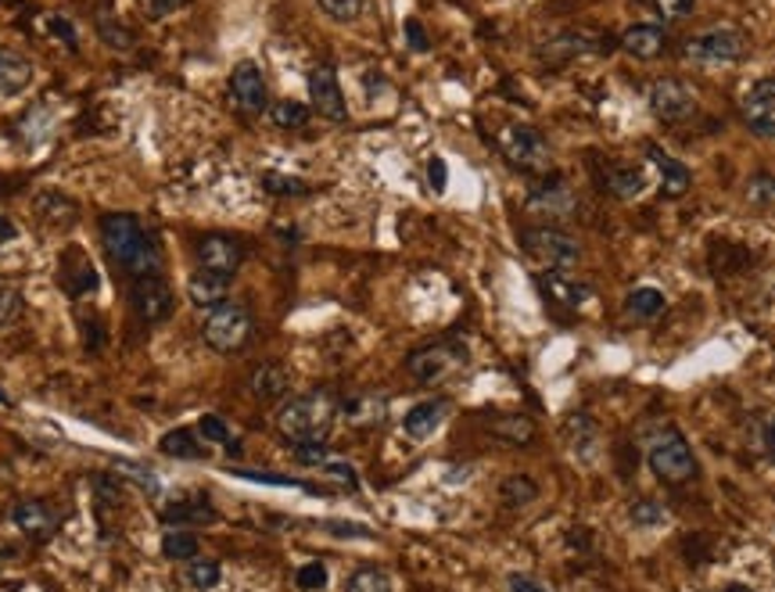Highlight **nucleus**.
I'll use <instances>...</instances> for the list:
<instances>
[{"label":"nucleus","mask_w":775,"mask_h":592,"mask_svg":"<svg viewBox=\"0 0 775 592\" xmlns=\"http://www.w3.org/2000/svg\"><path fill=\"white\" fill-rule=\"evenodd\" d=\"M101 241L105 251L116 259L126 274L134 277H158L161 269V251L155 237L144 230V223L134 213H111L101 219Z\"/></svg>","instance_id":"obj_1"},{"label":"nucleus","mask_w":775,"mask_h":592,"mask_svg":"<svg viewBox=\"0 0 775 592\" xmlns=\"http://www.w3.org/2000/svg\"><path fill=\"white\" fill-rule=\"evenodd\" d=\"M337 398L331 392H310V395H295L277 410V431L291 442H327L331 427L337 421Z\"/></svg>","instance_id":"obj_2"},{"label":"nucleus","mask_w":775,"mask_h":592,"mask_svg":"<svg viewBox=\"0 0 775 592\" xmlns=\"http://www.w3.org/2000/svg\"><path fill=\"white\" fill-rule=\"evenodd\" d=\"M646 463L665 485H683L697 474V456H693L686 435L678 427H660L646 445Z\"/></svg>","instance_id":"obj_3"},{"label":"nucleus","mask_w":775,"mask_h":592,"mask_svg":"<svg viewBox=\"0 0 775 592\" xmlns=\"http://www.w3.org/2000/svg\"><path fill=\"white\" fill-rule=\"evenodd\" d=\"M499 151H503V158L513 169L531 172V176H542L553 169V148H549V140L536 126H524V122L503 126V134H499Z\"/></svg>","instance_id":"obj_4"},{"label":"nucleus","mask_w":775,"mask_h":592,"mask_svg":"<svg viewBox=\"0 0 775 592\" xmlns=\"http://www.w3.org/2000/svg\"><path fill=\"white\" fill-rule=\"evenodd\" d=\"M255 334V319L245 306H237V302H223L219 309H213L205 316L202 324V338L205 345L219 352V356H230V352H241Z\"/></svg>","instance_id":"obj_5"},{"label":"nucleus","mask_w":775,"mask_h":592,"mask_svg":"<svg viewBox=\"0 0 775 592\" xmlns=\"http://www.w3.org/2000/svg\"><path fill=\"white\" fill-rule=\"evenodd\" d=\"M683 55L693 61V66L704 69H718V66H736L747 55V37L733 26H715L707 33H697L683 43Z\"/></svg>","instance_id":"obj_6"},{"label":"nucleus","mask_w":775,"mask_h":592,"mask_svg":"<svg viewBox=\"0 0 775 592\" xmlns=\"http://www.w3.org/2000/svg\"><path fill=\"white\" fill-rule=\"evenodd\" d=\"M521 248H524L528 259H536L546 269H571L581 259V245L575 241L571 234H563L560 227H553V223L521 230Z\"/></svg>","instance_id":"obj_7"},{"label":"nucleus","mask_w":775,"mask_h":592,"mask_svg":"<svg viewBox=\"0 0 775 592\" xmlns=\"http://www.w3.org/2000/svg\"><path fill=\"white\" fill-rule=\"evenodd\" d=\"M467 359H471V356H467V345L463 342L442 338V342H431V345L413 348L410 359H406V371L420 384H439V381L452 377L457 371H463Z\"/></svg>","instance_id":"obj_8"},{"label":"nucleus","mask_w":775,"mask_h":592,"mask_svg":"<svg viewBox=\"0 0 775 592\" xmlns=\"http://www.w3.org/2000/svg\"><path fill=\"white\" fill-rule=\"evenodd\" d=\"M129 302H134V313L140 316V324H148V327L166 324L176 313V295L161 277H137L134 287H129Z\"/></svg>","instance_id":"obj_9"},{"label":"nucleus","mask_w":775,"mask_h":592,"mask_svg":"<svg viewBox=\"0 0 775 592\" xmlns=\"http://www.w3.org/2000/svg\"><path fill=\"white\" fill-rule=\"evenodd\" d=\"M646 105H650L657 119L678 122L697 111V93H693V87L683 83V79L665 76V79H654L650 90H646Z\"/></svg>","instance_id":"obj_10"},{"label":"nucleus","mask_w":775,"mask_h":592,"mask_svg":"<svg viewBox=\"0 0 775 592\" xmlns=\"http://www.w3.org/2000/svg\"><path fill=\"white\" fill-rule=\"evenodd\" d=\"M739 111H743V122H747V130L754 137L775 140V76L757 79V83L743 93Z\"/></svg>","instance_id":"obj_11"},{"label":"nucleus","mask_w":775,"mask_h":592,"mask_svg":"<svg viewBox=\"0 0 775 592\" xmlns=\"http://www.w3.org/2000/svg\"><path fill=\"white\" fill-rule=\"evenodd\" d=\"M310 105L316 116L331 119V122H345L349 119V101H345V90H342V79L331 66H316L310 72Z\"/></svg>","instance_id":"obj_12"},{"label":"nucleus","mask_w":775,"mask_h":592,"mask_svg":"<svg viewBox=\"0 0 775 592\" xmlns=\"http://www.w3.org/2000/svg\"><path fill=\"white\" fill-rule=\"evenodd\" d=\"M65 514L51 503V500H22L19 506L11 510V524L19 527V532L29 539V542H47L55 539V532L61 527Z\"/></svg>","instance_id":"obj_13"},{"label":"nucleus","mask_w":775,"mask_h":592,"mask_svg":"<svg viewBox=\"0 0 775 592\" xmlns=\"http://www.w3.org/2000/svg\"><path fill=\"white\" fill-rule=\"evenodd\" d=\"M230 101L245 111V116H258V111L269 108V87L266 76L255 61H237L230 72Z\"/></svg>","instance_id":"obj_14"},{"label":"nucleus","mask_w":775,"mask_h":592,"mask_svg":"<svg viewBox=\"0 0 775 592\" xmlns=\"http://www.w3.org/2000/svg\"><path fill=\"white\" fill-rule=\"evenodd\" d=\"M194 255H198V266L208 269V274L234 277L241 259H245V248H241V241L230 234H205L202 241L194 245Z\"/></svg>","instance_id":"obj_15"},{"label":"nucleus","mask_w":775,"mask_h":592,"mask_svg":"<svg viewBox=\"0 0 775 592\" xmlns=\"http://www.w3.org/2000/svg\"><path fill=\"white\" fill-rule=\"evenodd\" d=\"M528 213L536 216H549V219H563V216H575L578 213V198L568 180H560V176H553V180H542L528 190Z\"/></svg>","instance_id":"obj_16"},{"label":"nucleus","mask_w":775,"mask_h":592,"mask_svg":"<svg viewBox=\"0 0 775 592\" xmlns=\"http://www.w3.org/2000/svg\"><path fill=\"white\" fill-rule=\"evenodd\" d=\"M668 29L665 26H654V22H639L632 29H625L618 47L628 55V58H636V61H657L660 55L668 51Z\"/></svg>","instance_id":"obj_17"},{"label":"nucleus","mask_w":775,"mask_h":592,"mask_svg":"<svg viewBox=\"0 0 775 592\" xmlns=\"http://www.w3.org/2000/svg\"><path fill=\"white\" fill-rule=\"evenodd\" d=\"M646 158H650V166L657 169V176H660V195L665 198H683L686 190L693 187V172H689V166H683L678 162L675 155H668L665 148H660V144H646Z\"/></svg>","instance_id":"obj_18"},{"label":"nucleus","mask_w":775,"mask_h":592,"mask_svg":"<svg viewBox=\"0 0 775 592\" xmlns=\"http://www.w3.org/2000/svg\"><path fill=\"white\" fill-rule=\"evenodd\" d=\"M449 410H452L449 398H424V403L410 406V413L402 417V431H406L410 438L424 442V438H431L434 431H439V427L445 424Z\"/></svg>","instance_id":"obj_19"},{"label":"nucleus","mask_w":775,"mask_h":592,"mask_svg":"<svg viewBox=\"0 0 775 592\" xmlns=\"http://www.w3.org/2000/svg\"><path fill=\"white\" fill-rule=\"evenodd\" d=\"M539 287L546 292V298H553V302H560V306H568V309H581L589 298H596V287L592 284H581V280L563 274V269H549V274H542Z\"/></svg>","instance_id":"obj_20"},{"label":"nucleus","mask_w":775,"mask_h":592,"mask_svg":"<svg viewBox=\"0 0 775 592\" xmlns=\"http://www.w3.org/2000/svg\"><path fill=\"white\" fill-rule=\"evenodd\" d=\"M58 280H61V287H65V292H69L72 298L97 292V274H94V266H90L87 255L76 251V248H69V251L61 255V274H58Z\"/></svg>","instance_id":"obj_21"},{"label":"nucleus","mask_w":775,"mask_h":592,"mask_svg":"<svg viewBox=\"0 0 775 592\" xmlns=\"http://www.w3.org/2000/svg\"><path fill=\"white\" fill-rule=\"evenodd\" d=\"M230 280L234 277H219V274H208V269H198L190 280H187V298L190 306L198 309H219L226 295H230Z\"/></svg>","instance_id":"obj_22"},{"label":"nucleus","mask_w":775,"mask_h":592,"mask_svg":"<svg viewBox=\"0 0 775 592\" xmlns=\"http://www.w3.org/2000/svg\"><path fill=\"white\" fill-rule=\"evenodd\" d=\"M161 524H173V527H184V524H208L216 521V510L205 495H184V500H173L158 510Z\"/></svg>","instance_id":"obj_23"},{"label":"nucleus","mask_w":775,"mask_h":592,"mask_svg":"<svg viewBox=\"0 0 775 592\" xmlns=\"http://www.w3.org/2000/svg\"><path fill=\"white\" fill-rule=\"evenodd\" d=\"M248 388L258 403H281V398L291 392V374L284 371L281 363H263L255 366L252 377H248Z\"/></svg>","instance_id":"obj_24"},{"label":"nucleus","mask_w":775,"mask_h":592,"mask_svg":"<svg viewBox=\"0 0 775 592\" xmlns=\"http://www.w3.org/2000/svg\"><path fill=\"white\" fill-rule=\"evenodd\" d=\"M604 187L610 190L614 198H621V201H632V198H642V190H646V172L639 166H621V162H610L604 169Z\"/></svg>","instance_id":"obj_25"},{"label":"nucleus","mask_w":775,"mask_h":592,"mask_svg":"<svg viewBox=\"0 0 775 592\" xmlns=\"http://www.w3.org/2000/svg\"><path fill=\"white\" fill-rule=\"evenodd\" d=\"M337 410H342V417L352 427H377L387 417V403H384L381 395H352Z\"/></svg>","instance_id":"obj_26"},{"label":"nucleus","mask_w":775,"mask_h":592,"mask_svg":"<svg viewBox=\"0 0 775 592\" xmlns=\"http://www.w3.org/2000/svg\"><path fill=\"white\" fill-rule=\"evenodd\" d=\"M32 83V61L0 47V98H14Z\"/></svg>","instance_id":"obj_27"},{"label":"nucleus","mask_w":775,"mask_h":592,"mask_svg":"<svg viewBox=\"0 0 775 592\" xmlns=\"http://www.w3.org/2000/svg\"><path fill=\"white\" fill-rule=\"evenodd\" d=\"M568 445H571V453L581 460V463H592L596 450H600V431H596V421L589 417V413H575V417L568 421Z\"/></svg>","instance_id":"obj_28"},{"label":"nucleus","mask_w":775,"mask_h":592,"mask_svg":"<svg viewBox=\"0 0 775 592\" xmlns=\"http://www.w3.org/2000/svg\"><path fill=\"white\" fill-rule=\"evenodd\" d=\"M32 213H37V219H40V223L51 219V230H65V227H72L76 216H79L76 205H72L69 198L55 195V190H43V195H40L37 201H32Z\"/></svg>","instance_id":"obj_29"},{"label":"nucleus","mask_w":775,"mask_h":592,"mask_svg":"<svg viewBox=\"0 0 775 592\" xmlns=\"http://www.w3.org/2000/svg\"><path fill=\"white\" fill-rule=\"evenodd\" d=\"M158 453H166L173 460H205V445H202L198 431L176 427V431H166V435L158 438Z\"/></svg>","instance_id":"obj_30"},{"label":"nucleus","mask_w":775,"mask_h":592,"mask_svg":"<svg viewBox=\"0 0 775 592\" xmlns=\"http://www.w3.org/2000/svg\"><path fill=\"white\" fill-rule=\"evenodd\" d=\"M489 427H492V435L503 438L507 445H528L531 438H536V424H531L528 417H521V413H503V417H492Z\"/></svg>","instance_id":"obj_31"},{"label":"nucleus","mask_w":775,"mask_h":592,"mask_svg":"<svg viewBox=\"0 0 775 592\" xmlns=\"http://www.w3.org/2000/svg\"><path fill=\"white\" fill-rule=\"evenodd\" d=\"M665 306H668V298L660 287H636V292L625 298V313L636 319H654L657 313H665Z\"/></svg>","instance_id":"obj_32"},{"label":"nucleus","mask_w":775,"mask_h":592,"mask_svg":"<svg viewBox=\"0 0 775 592\" xmlns=\"http://www.w3.org/2000/svg\"><path fill=\"white\" fill-rule=\"evenodd\" d=\"M184 582L194 589V592H213L219 582H223V568L216 564V560H202L194 556L184 564Z\"/></svg>","instance_id":"obj_33"},{"label":"nucleus","mask_w":775,"mask_h":592,"mask_svg":"<svg viewBox=\"0 0 775 592\" xmlns=\"http://www.w3.org/2000/svg\"><path fill=\"white\" fill-rule=\"evenodd\" d=\"M628 521L642 527V532H654V527H665L671 521V510L660 500H636L628 506Z\"/></svg>","instance_id":"obj_34"},{"label":"nucleus","mask_w":775,"mask_h":592,"mask_svg":"<svg viewBox=\"0 0 775 592\" xmlns=\"http://www.w3.org/2000/svg\"><path fill=\"white\" fill-rule=\"evenodd\" d=\"M269 122L277 126V130H302L305 122H310V105L302 101H273L266 108Z\"/></svg>","instance_id":"obj_35"},{"label":"nucleus","mask_w":775,"mask_h":592,"mask_svg":"<svg viewBox=\"0 0 775 592\" xmlns=\"http://www.w3.org/2000/svg\"><path fill=\"white\" fill-rule=\"evenodd\" d=\"M202 550V542L194 532H184V527H173V532H166V539H161V556L166 560H180V564H187V560H194Z\"/></svg>","instance_id":"obj_36"},{"label":"nucleus","mask_w":775,"mask_h":592,"mask_svg":"<svg viewBox=\"0 0 775 592\" xmlns=\"http://www.w3.org/2000/svg\"><path fill=\"white\" fill-rule=\"evenodd\" d=\"M345 592H395V585H392V579H387V571H381L374 564H363L349 574Z\"/></svg>","instance_id":"obj_37"},{"label":"nucleus","mask_w":775,"mask_h":592,"mask_svg":"<svg viewBox=\"0 0 775 592\" xmlns=\"http://www.w3.org/2000/svg\"><path fill=\"white\" fill-rule=\"evenodd\" d=\"M499 500H503L507 506H531L539 500V485L531 482L528 474H513L499 485Z\"/></svg>","instance_id":"obj_38"},{"label":"nucleus","mask_w":775,"mask_h":592,"mask_svg":"<svg viewBox=\"0 0 775 592\" xmlns=\"http://www.w3.org/2000/svg\"><path fill=\"white\" fill-rule=\"evenodd\" d=\"M94 26H97V37H101L111 47V51H129V47H134V33H129V29L116 19V14L97 11Z\"/></svg>","instance_id":"obj_39"},{"label":"nucleus","mask_w":775,"mask_h":592,"mask_svg":"<svg viewBox=\"0 0 775 592\" xmlns=\"http://www.w3.org/2000/svg\"><path fill=\"white\" fill-rule=\"evenodd\" d=\"M747 201L762 213H775V172H754L747 180Z\"/></svg>","instance_id":"obj_40"},{"label":"nucleus","mask_w":775,"mask_h":592,"mask_svg":"<svg viewBox=\"0 0 775 592\" xmlns=\"http://www.w3.org/2000/svg\"><path fill=\"white\" fill-rule=\"evenodd\" d=\"M198 435H202L205 442H219V445H226V450H230L234 456L241 453V445H237V438H234L230 424H226L223 417H216V413H205V417L198 421Z\"/></svg>","instance_id":"obj_41"},{"label":"nucleus","mask_w":775,"mask_h":592,"mask_svg":"<svg viewBox=\"0 0 775 592\" xmlns=\"http://www.w3.org/2000/svg\"><path fill=\"white\" fill-rule=\"evenodd\" d=\"M263 187L269 195H281V198H302L310 195V184L298 180V176H284V172H266L263 176Z\"/></svg>","instance_id":"obj_42"},{"label":"nucleus","mask_w":775,"mask_h":592,"mask_svg":"<svg viewBox=\"0 0 775 592\" xmlns=\"http://www.w3.org/2000/svg\"><path fill=\"white\" fill-rule=\"evenodd\" d=\"M316 4L331 22H342V26L355 22L363 14V0H316Z\"/></svg>","instance_id":"obj_43"},{"label":"nucleus","mask_w":775,"mask_h":592,"mask_svg":"<svg viewBox=\"0 0 775 592\" xmlns=\"http://www.w3.org/2000/svg\"><path fill=\"white\" fill-rule=\"evenodd\" d=\"M291 456H295L302 467H323L334 453L327 450V442H298V445H291Z\"/></svg>","instance_id":"obj_44"},{"label":"nucleus","mask_w":775,"mask_h":592,"mask_svg":"<svg viewBox=\"0 0 775 592\" xmlns=\"http://www.w3.org/2000/svg\"><path fill=\"white\" fill-rule=\"evenodd\" d=\"M754 445L762 450L765 460L775 463V413H765V417L754 421Z\"/></svg>","instance_id":"obj_45"},{"label":"nucleus","mask_w":775,"mask_h":592,"mask_svg":"<svg viewBox=\"0 0 775 592\" xmlns=\"http://www.w3.org/2000/svg\"><path fill=\"white\" fill-rule=\"evenodd\" d=\"M116 467H119L122 477H129V482L140 485L148 495H158V477L148 467H140V463H129V460H116Z\"/></svg>","instance_id":"obj_46"},{"label":"nucleus","mask_w":775,"mask_h":592,"mask_svg":"<svg viewBox=\"0 0 775 592\" xmlns=\"http://www.w3.org/2000/svg\"><path fill=\"white\" fill-rule=\"evenodd\" d=\"M43 29L47 33H55L65 47H69V51H79V37H76V26L65 19V14H47L43 19Z\"/></svg>","instance_id":"obj_47"},{"label":"nucleus","mask_w":775,"mask_h":592,"mask_svg":"<svg viewBox=\"0 0 775 592\" xmlns=\"http://www.w3.org/2000/svg\"><path fill=\"white\" fill-rule=\"evenodd\" d=\"M187 4V0H137V8L140 14L148 22H161V19H169V14H176Z\"/></svg>","instance_id":"obj_48"},{"label":"nucleus","mask_w":775,"mask_h":592,"mask_svg":"<svg viewBox=\"0 0 775 592\" xmlns=\"http://www.w3.org/2000/svg\"><path fill=\"white\" fill-rule=\"evenodd\" d=\"M295 582H298V589H305V592H323V589H327V568H323L320 560H313V564L298 568Z\"/></svg>","instance_id":"obj_49"},{"label":"nucleus","mask_w":775,"mask_h":592,"mask_svg":"<svg viewBox=\"0 0 775 592\" xmlns=\"http://www.w3.org/2000/svg\"><path fill=\"white\" fill-rule=\"evenodd\" d=\"M650 4L665 22H678V19H689L697 0H650Z\"/></svg>","instance_id":"obj_50"},{"label":"nucleus","mask_w":775,"mask_h":592,"mask_svg":"<svg viewBox=\"0 0 775 592\" xmlns=\"http://www.w3.org/2000/svg\"><path fill=\"white\" fill-rule=\"evenodd\" d=\"M402 33H406V43H410V51H416V55H424V51H431L428 29H424V26H420V19H406V22H402Z\"/></svg>","instance_id":"obj_51"},{"label":"nucleus","mask_w":775,"mask_h":592,"mask_svg":"<svg viewBox=\"0 0 775 592\" xmlns=\"http://www.w3.org/2000/svg\"><path fill=\"white\" fill-rule=\"evenodd\" d=\"M323 527H327L331 535H342V539H374V532H370V527L352 524V521H327Z\"/></svg>","instance_id":"obj_52"},{"label":"nucleus","mask_w":775,"mask_h":592,"mask_svg":"<svg viewBox=\"0 0 775 592\" xmlns=\"http://www.w3.org/2000/svg\"><path fill=\"white\" fill-rule=\"evenodd\" d=\"M14 313H19V292H11V287L0 284V327H4Z\"/></svg>","instance_id":"obj_53"},{"label":"nucleus","mask_w":775,"mask_h":592,"mask_svg":"<svg viewBox=\"0 0 775 592\" xmlns=\"http://www.w3.org/2000/svg\"><path fill=\"white\" fill-rule=\"evenodd\" d=\"M428 180H431L434 195H442V190H445V162H442V158H431V162H428Z\"/></svg>","instance_id":"obj_54"},{"label":"nucleus","mask_w":775,"mask_h":592,"mask_svg":"<svg viewBox=\"0 0 775 592\" xmlns=\"http://www.w3.org/2000/svg\"><path fill=\"white\" fill-rule=\"evenodd\" d=\"M510 592H549V589H542L536 579H524V574H510Z\"/></svg>","instance_id":"obj_55"},{"label":"nucleus","mask_w":775,"mask_h":592,"mask_svg":"<svg viewBox=\"0 0 775 592\" xmlns=\"http://www.w3.org/2000/svg\"><path fill=\"white\" fill-rule=\"evenodd\" d=\"M14 234H19V227H14V223H11L8 216H0V245L14 241Z\"/></svg>","instance_id":"obj_56"},{"label":"nucleus","mask_w":775,"mask_h":592,"mask_svg":"<svg viewBox=\"0 0 775 592\" xmlns=\"http://www.w3.org/2000/svg\"><path fill=\"white\" fill-rule=\"evenodd\" d=\"M725 592H754V589H751V585H739V582H733V585L725 589Z\"/></svg>","instance_id":"obj_57"},{"label":"nucleus","mask_w":775,"mask_h":592,"mask_svg":"<svg viewBox=\"0 0 775 592\" xmlns=\"http://www.w3.org/2000/svg\"><path fill=\"white\" fill-rule=\"evenodd\" d=\"M11 403V398H8V392L4 388H0V406H8Z\"/></svg>","instance_id":"obj_58"},{"label":"nucleus","mask_w":775,"mask_h":592,"mask_svg":"<svg viewBox=\"0 0 775 592\" xmlns=\"http://www.w3.org/2000/svg\"><path fill=\"white\" fill-rule=\"evenodd\" d=\"M0 4H19V0H0Z\"/></svg>","instance_id":"obj_59"}]
</instances>
